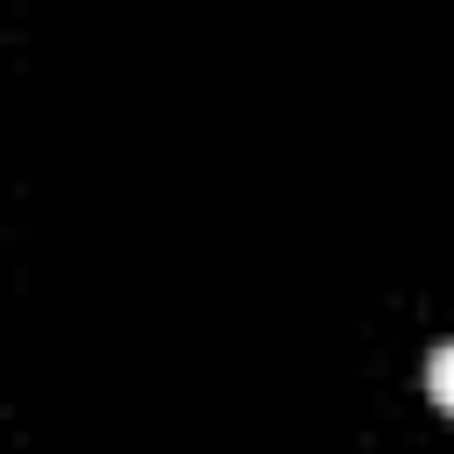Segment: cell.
<instances>
[{
	"label": "cell",
	"mask_w": 454,
	"mask_h": 454,
	"mask_svg": "<svg viewBox=\"0 0 454 454\" xmlns=\"http://www.w3.org/2000/svg\"><path fill=\"white\" fill-rule=\"evenodd\" d=\"M426 390H433L440 411H454V340H440V348L426 355Z\"/></svg>",
	"instance_id": "1"
}]
</instances>
